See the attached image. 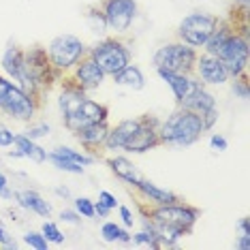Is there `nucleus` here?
I'll use <instances>...</instances> for the list:
<instances>
[{"instance_id":"18","label":"nucleus","mask_w":250,"mask_h":250,"mask_svg":"<svg viewBox=\"0 0 250 250\" xmlns=\"http://www.w3.org/2000/svg\"><path fill=\"white\" fill-rule=\"evenodd\" d=\"M13 201L18 203L20 209L24 212H30V214H37L41 218H49L54 212L52 203L45 199L41 192L35 190V188H21V190H15L13 192Z\"/></svg>"},{"instance_id":"43","label":"nucleus","mask_w":250,"mask_h":250,"mask_svg":"<svg viewBox=\"0 0 250 250\" xmlns=\"http://www.w3.org/2000/svg\"><path fill=\"white\" fill-rule=\"evenodd\" d=\"M111 216V209L103 206L101 201H94V218H101V220H105V218H109Z\"/></svg>"},{"instance_id":"20","label":"nucleus","mask_w":250,"mask_h":250,"mask_svg":"<svg viewBox=\"0 0 250 250\" xmlns=\"http://www.w3.org/2000/svg\"><path fill=\"white\" fill-rule=\"evenodd\" d=\"M105 163H107V167H109V171L116 175L118 180H122L124 184H128L130 188H133V186L141 180V173H139L137 165L130 161L128 156L120 154V152H116V154H109Z\"/></svg>"},{"instance_id":"17","label":"nucleus","mask_w":250,"mask_h":250,"mask_svg":"<svg viewBox=\"0 0 250 250\" xmlns=\"http://www.w3.org/2000/svg\"><path fill=\"white\" fill-rule=\"evenodd\" d=\"M133 190L137 192V197L141 199L144 206H165V203H175L180 201V195H175L173 190L169 188H163V186L154 184L152 180H147L141 175V180L133 186Z\"/></svg>"},{"instance_id":"37","label":"nucleus","mask_w":250,"mask_h":250,"mask_svg":"<svg viewBox=\"0 0 250 250\" xmlns=\"http://www.w3.org/2000/svg\"><path fill=\"white\" fill-rule=\"evenodd\" d=\"M15 135L9 126H4V124H0V147H4V150H9V147H13V141H15Z\"/></svg>"},{"instance_id":"32","label":"nucleus","mask_w":250,"mask_h":250,"mask_svg":"<svg viewBox=\"0 0 250 250\" xmlns=\"http://www.w3.org/2000/svg\"><path fill=\"white\" fill-rule=\"evenodd\" d=\"M52 133V124H47V122H28V128L24 130V135H28L30 139H43V137H47V135Z\"/></svg>"},{"instance_id":"29","label":"nucleus","mask_w":250,"mask_h":250,"mask_svg":"<svg viewBox=\"0 0 250 250\" xmlns=\"http://www.w3.org/2000/svg\"><path fill=\"white\" fill-rule=\"evenodd\" d=\"M130 244H135L139 248H152V250L161 248V242H158L154 229H144V227L139 231L130 233Z\"/></svg>"},{"instance_id":"12","label":"nucleus","mask_w":250,"mask_h":250,"mask_svg":"<svg viewBox=\"0 0 250 250\" xmlns=\"http://www.w3.org/2000/svg\"><path fill=\"white\" fill-rule=\"evenodd\" d=\"M192 75L199 79L201 86H208V88L227 86L229 79H231L218 56H212L208 52L197 54V62H195V71H192Z\"/></svg>"},{"instance_id":"42","label":"nucleus","mask_w":250,"mask_h":250,"mask_svg":"<svg viewBox=\"0 0 250 250\" xmlns=\"http://www.w3.org/2000/svg\"><path fill=\"white\" fill-rule=\"evenodd\" d=\"M0 246H2V248H9V250H15V248H18V242H15V237L11 235L7 229H4L2 223H0Z\"/></svg>"},{"instance_id":"30","label":"nucleus","mask_w":250,"mask_h":250,"mask_svg":"<svg viewBox=\"0 0 250 250\" xmlns=\"http://www.w3.org/2000/svg\"><path fill=\"white\" fill-rule=\"evenodd\" d=\"M41 233L45 235V240H47L49 244H56V246H60V244L66 242L64 231H62L60 225L54 223V220H45V223L41 225Z\"/></svg>"},{"instance_id":"24","label":"nucleus","mask_w":250,"mask_h":250,"mask_svg":"<svg viewBox=\"0 0 250 250\" xmlns=\"http://www.w3.org/2000/svg\"><path fill=\"white\" fill-rule=\"evenodd\" d=\"M13 147H18L21 152V156L28 158V161L41 165V163H47V150L39 144V141L30 139L28 135L24 133H18L15 135V141H13Z\"/></svg>"},{"instance_id":"28","label":"nucleus","mask_w":250,"mask_h":250,"mask_svg":"<svg viewBox=\"0 0 250 250\" xmlns=\"http://www.w3.org/2000/svg\"><path fill=\"white\" fill-rule=\"evenodd\" d=\"M47 161L52 163L58 171H64V173H71V175H83V173H86V167H82V165L73 163V161H69V158L56 154L54 150L47 152Z\"/></svg>"},{"instance_id":"25","label":"nucleus","mask_w":250,"mask_h":250,"mask_svg":"<svg viewBox=\"0 0 250 250\" xmlns=\"http://www.w3.org/2000/svg\"><path fill=\"white\" fill-rule=\"evenodd\" d=\"M101 237L105 244H130V229L122 227L116 220H103L101 225Z\"/></svg>"},{"instance_id":"26","label":"nucleus","mask_w":250,"mask_h":250,"mask_svg":"<svg viewBox=\"0 0 250 250\" xmlns=\"http://www.w3.org/2000/svg\"><path fill=\"white\" fill-rule=\"evenodd\" d=\"M83 20H86V24H88V30L92 32L94 37H105L107 32V21H105V15H103V11H101L99 7V2L96 4H90V7H86V13H83Z\"/></svg>"},{"instance_id":"44","label":"nucleus","mask_w":250,"mask_h":250,"mask_svg":"<svg viewBox=\"0 0 250 250\" xmlns=\"http://www.w3.org/2000/svg\"><path fill=\"white\" fill-rule=\"evenodd\" d=\"M235 229H237V235H250V218L248 216H242V218L237 220Z\"/></svg>"},{"instance_id":"11","label":"nucleus","mask_w":250,"mask_h":250,"mask_svg":"<svg viewBox=\"0 0 250 250\" xmlns=\"http://www.w3.org/2000/svg\"><path fill=\"white\" fill-rule=\"evenodd\" d=\"M158 124H161V120L154 116H150V113L139 116V126L133 135H130V139L126 141V146H124L122 152H126V154H146V152L161 147Z\"/></svg>"},{"instance_id":"7","label":"nucleus","mask_w":250,"mask_h":250,"mask_svg":"<svg viewBox=\"0 0 250 250\" xmlns=\"http://www.w3.org/2000/svg\"><path fill=\"white\" fill-rule=\"evenodd\" d=\"M197 54L199 52L195 47H190V45L175 39V41L163 43L161 47H156L154 56H152V64H154V69H165V71L190 75L195 71Z\"/></svg>"},{"instance_id":"34","label":"nucleus","mask_w":250,"mask_h":250,"mask_svg":"<svg viewBox=\"0 0 250 250\" xmlns=\"http://www.w3.org/2000/svg\"><path fill=\"white\" fill-rule=\"evenodd\" d=\"M24 244L32 250H47L49 248V242L45 240V235L41 231H28L24 233Z\"/></svg>"},{"instance_id":"33","label":"nucleus","mask_w":250,"mask_h":250,"mask_svg":"<svg viewBox=\"0 0 250 250\" xmlns=\"http://www.w3.org/2000/svg\"><path fill=\"white\" fill-rule=\"evenodd\" d=\"M73 209L82 218H94V201L90 197H75L73 199Z\"/></svg>"},{"instance_id":"2","label":"nucleus","mask_w":250,"mask_h":250,"mask_svg":"<svg viewBox=\"0 0 250 250\" xmlns=\"http://www.w3.org/2000/svg\"><path fill=\"white\" fill-rule=\"evenodd\" d=\"M62 79V75L52 66V62L47 58V52L41 45H35L30 49H24V64H21V75L15 83L26 90L28 94L41 96L52 90L56 83Z\"/></svg>"},{"instance_id":"41","label":"nucleus","mask_w":250,"mask_h":250,"mask_svg":"<svg viewBox=\"0 0 250 250\" xmlns=\"http://www.w3.org/2000/svg\"><path fill=\"white\" fill-rule=\"evenodd\" d=\"M96 201H101L103 203V206H107L113 212V209H116L118 206H120V203H118V199H116V195H113V192H109V190H99V199H96Z\"/></svg>"},{"instance_id":"36","label":"nucleus","mask_w":250,"mask_h":250,"mask_svg":"<svg viewBox=\"0 0 250 250\" xmlns=\"http://www.w3.org/2000/svg\"><path fill=\"white\" fill-rule=\"evenodd\" d=\"M209 150L212 152H227L229 150V141H227L225 135H220V133H212L209 135Z\"/></svg>"},{"instance_id":"19","label":"nucleus","mask_w":250,"mask_h":250,"mask_svg":"<svg viewBox=\"0 0 250 250\" xmlns=\"http://www.w3.org/2000/svg\"><path fill=\"white\" fill-rule=\"evenodd\" d=\"M139 126V118H126V120H120L118 124L109 126V133H107L103 152L107 154H116V152H122L126 141L130 139V135L137 130Z\"/></svg>"},{"instance_id":"31","label":"nucleus","mask_w":250,"mask_h":250,"mask_svg":"<svg viewBox=\"0 0 250 250\" xmlns=\"http://www.w3.org/2000/svg\"><path fill=\"white\" fill-rule=\"evenodd\" d=\"M229 86H231V92L235 99L240 101H246L250 99V82H248V75H242V77H231L229 79Z\"/></svg>"},{"instance_id":"21","label":"nucleus","mask_w":250,"mask_h":250,"mask_svg":"<svg viewBox=\"0 0 250 250\" xmlns=\"http://www.w3.org/2000/svg\"><path fill=\"white\" fill-rule=\"evenodd\" d=\"M21 64H24V49L15 43H9L0 56V69L11 82H18L21 75Z\"/></svg>"},{"instance_id":"5","label":"nucleus","mask_w":250,"mask_h":250,"mask_svg":"<svg viewBox=\"0 0 250 250\" xmlns=\"http://www.w3.org/2000/svg\"><path fill=\"white\" fill-rule=\"evenodd\" d=\"M45 52H47V58L52 62V66L64 77V75H69V71L83 56H88V45L82 37L64 32V35L54 37L52 41L47 43Z\"/></svg>"},{"instance_id":"10","label":"nucleus","mask_w":250,"mask_h":250,"mask_svg":"<svg viewBox=\"0 0 250 250\" xmlns=\"http://www.w3.org/2000/svg\"><path fill=\"white\" fill-rule=\"evenodd\" d=\"M99 7L105 15L107 30L116 37L126 35L139 15L137 0H101Z\"/></svg>"},{"instance_id":"38","label":"nucleus","mask_w":250,"mask_h":250,"mask_svg":"<svg viewBox=\"0 0 250 250\" xmlns=\"http://www.w3.org/2000/svg\"><path fill=\"white\" fill-rule=\"evenodd\" d=\"M13 192L15 190H11L9 178L2 171H0V199H4V201H13Z\"/></svg>"},{"instance_id":"16","label":"nucleus","mask_w":250,"mask_h":250,"mask_svg":"<svg viewBox=\"0 0 250 250\" xmlns=\"http://www.w3.org/2000/svg\"><path fill=\"white\" fill-rule=\"evenodd\" d=\"M109 120L105 122H94V124H88V126H82L79 130H75V139L82 144V147L90 154H94L96 158L101 156L103 152V146H105V139H107V133H109Z\"/></svg>"},{"instance_id":"13","label":"nucleus","mask_w":250,"mask_h":250,"mask_svg":"<svg viewBox=\"0 0 250 250\" xmlns=\"http://www.w3.org/2000/svg\"><path fill=\"white\" fill-rule=\"evenodd\" d=\"M105 120H109V107L105 103H99V101L86 96L83 103L62 122H64V128L69 130V133H75V130H79L82 126H88V124H94V122H105Z\"/></svg>"},{"instance_id":"3","label":"nucleus","mask_w":250,"mask_h":250,"mask_svg":"<svg viewBox=\"0 0 250 250\" xmlns=\"http://www.w3.org/2000/svg\"><path fill=\"white\" fill-rule=\"evenodd\" d=\"M139 212L141 216H147L152 223L175 227L184 235H190L199 216H201L199 208L190 206V203H184L182 199L175 203H165V206H144V203H139Z\"/></svg>"},{"instance_id":"6","label":"nucleus","mask_w":250,"mask_h":250,"mask_svg":"<svg viewBox=\"0 0 250 250\" xmlns=\"http://www.w3.org/2000/svg\"><path fill=\"white\" fill-rule=\"evenodd\" d=\"M220 62L225 64L229 77L248 75L250 64V41H248V24H235V30L229 37V41L218 54Z\"/></svg>"},{"instance_id":"27","label":"nucleus","mask_w":250,"mask_h":250,"mask_svg":"<svg viewBox=\"0 0 250 250\" xmlns=\"http://www.w3.org/2000/svg\"><path fill=\"white\" fill-rule=\"evenodd\" d=\"M54 152L60 156H64V158H69L73 163L82 165V167H90L92 163H96L94 154H90L86 150H75V147H71V146H58V147H54Z\"/></svg>"},{"instance_id":"8","label":"nucleus","mask_w":250,"mask_h":250,"mask_svg":"<svg viewBox=\"0 0 250 250\" xmlns=\"http://www.w3.org/2000/svg\"><path fill=\"white\" fill-rule=\"evenodd\" d=\"M220 18L214 13H206V11H192V13L184 15L175 30V39L190 47H195L197 52H201L209 35L214 32V28L218 26Z\"/></svg>"},{"instance_id":"15","label":"nucleus","mask_w":250,"mask_h":250,"mask_svg":"<svg viewBox=\"0 0 250 250\" xmlns=\"http://www.w3.org/2000/svg\"><path fill=\"white\" fill-rule=\"evenodd\" d=\"M156 75L161 77L163 83H167V88L171 90L173 99H175V105H182L188 96L195 92V90L201 86L199 79L192 75H184V73H173V71H165V69H156Z\"/></svg>"},{"instance_id":"48","label":"nucleus","mask_w":250,"mask_h":250,"mask_svg":"<svg viewBox=\"0 0 250 250\" xmlns=\"http://www.w3.org/2000/svg\"><path fill=\"white\" fill-rule=\"evenodd\" d=\"M7 156H9V158H24V156H21V152L18 150V147H13V150H9V152H7Z\"/></svg>"},{"instance_id":"1","label":"nucleus","mask_w":250,"mask_h":250,"mask_svg":"<svg viewBox=\"0 0 250 250\" xmlns=\"http://www.w3.org/2000/svg\"><path fill=\"white\" fill-rule=\"evenodd\" d=\"M208 133L203 126L201 116L186 107H175L165 120L158 124V137L161 146L169 147H190Z\"/></svg>"},{"instance_id":"23","label":"nucleus","mask_w":250,"mask_h":250,"mask_svg":"<svg viewBox=\"0 0 250 250\" xmlns=\"http://www.w3.org/2000/svg\"><path fill=\"white\" fill-rule=\"evenodd\" d=\"M180 107H186V109H190V111H195L201 116V113H206L209 109H216V107H218V101H216L214 92L208 86H199Z\"/></svg>"},{"instance_id":"40","label":"nucleus","mask_w":250,"mask_h":250,"mask_svg":"<svg viewBox=\"0 0 250 250\" xmlns=\"http://www.w3.org/2000/svg\"><path fill=\"white\" fill-rule=\"evenodd\" d=\"M218 118H220L218 107H216V109H209L206 113H201V120H203V126H206V130H212L216 126V122H218Z\"/></svg>"},{"instance_id":"47","label":"nucleus","mask_w":250,"mask_h":250,"mask_svg":"<svg viewBox=\"0 0 250 250\" xmlns=\"http://www.w3.org/2000/svg\"><path fill=\"white\" fill-rule=\"evenodd\" d=\"M54 195L60 197V199H71V188H69V186H56Z\"/></svg>"},{"instance_id":"39","label":"nucleus","mask_w":250,"mask_h":250,"mask_svg":"<svg viewBox=\"0 0 250 250\" xmlns=\"http://www.w3.org/2000/svg\"><path fill=\"white\" fill-rule=\"evenodd\" d=\"M58 218H60V223H64V225H79L82 223V216H79L75 209H62V212L58 214Z\"/></svg>"},{"instance_id":"35","label":"nucleus","mask_w":250,"mask_h":250,"mask_svg":"<svg viewBox=\"0 0 250 250\" xmlns=\"http://www.w3.org/2000/svg\"><path fill=\"white\" fill-rule=\"evenodd\" d=\"M118 218H120V225L126 227V229H133L135 225H137V218H135L133 209L126 208V206H118Z\"/></svg>"},{"instance_id":"14","label":"nucleus","mask_w":250,"mask_h":250,"mask_svg":"<svg viewBox=\"0 0 250 250\" xmlns=\"http://www.w3.org/2000/svg\"><path fill=\"white\" fill-rule=\"evenodd\" d=\"M64 77H69L75 86H79L88 94L94 92V90H99L107 79V75L101 71V66L96 64L90 56H83V58L69 71V75H64Z\"/></svg>"},{"instance_id":"45","label":"nucleus","mask_w":250,"mask_h":250,"mask_svg":"<svg viewBox=\"0 0 250 250\" xmlns=\"http://www.w3.org/2000/svg\"><path fill=\"white\" fill-rule=\"evenodd\" d=\"M13 83H15V82H11V79L4 75V73H0V99H2V96L9 92V88L13 86Z\"/></svg>"},{"instance_id":"9","label":"nucleus","mask_w":250,"mask_h":250,"mask_svg":"<svg viewBox=\"0 0 250 250\" xmlns=\"http://www.w3.org/2000/svg\"><path fill=\"white\" fill-rule=\"evenodd\" d=\"M39 109H41V99L35 94H28L18 83H13L9 88V92L0 99V113L15 122H32L37 118Z\"/></svg>"},{"instance_id":"46","label":"nucleus","mask_w":250,"mask_h":250,"mask_svg":"<svg viewBox=\"0 0 250 250\" xmlns=\"http://www.w3.org/2000/svg\"><path fill=\"white\" fill-rule=\"evenodd\" d=\"M235 248H240V250H250V235H237Z\"/></svg>"},{"instance_id":"22","label":"nucleus","mask_w":250,"mask_h":250,"mask_svg":"<svg viewBox=\"0 0 250 250\" xmlns=\"http://www.w3.org/2000/svg\"><path fill=\"white\" fill-rule=\"evenodd\" d=\"M111 79H113V83H116V86L126 88V90H133V92H139V90L146 88V75H144V71H141L137 64H133V62H128L124 69H120L118 73H113Z\"/></svg>"},{"instance_id":"4","label":"nucleus","mask_w":250,"mask_h":250,"mask_svg":"<svg viewBox=\"0 0 250 250\" xmlns=\"http://www.w3.org/2000/svg\"><path fill=\"white\" fill-rule=\"evenodd\" d=\"M88 56L101 66V71L107 77H111L113 73L124 69L128 62H133V52H130L126 41H122V37L116 35L101 37L92 47H88Z\"/></svg>"}]
</instances>
